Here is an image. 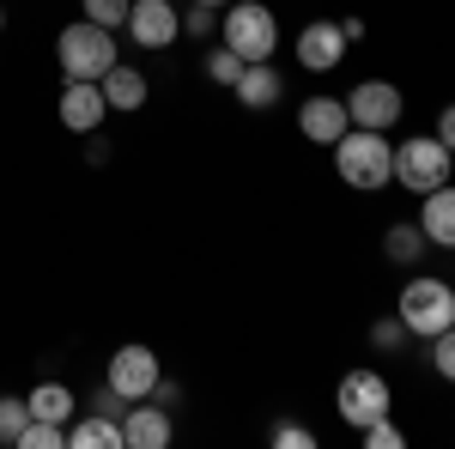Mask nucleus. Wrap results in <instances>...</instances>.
Here are the masks:
<instances>
[{"label":"nucleus","mask_w":455,"mask_h":449,"mask_svg":"<svg viewBox=\"0 0 455 449\" xmlns=\"http://www.w3.org/2000/svg\"><path fill=\"white\" fill-rule=\"evenodd\" d=\"M334 171H340V182L347 188H388V176H395V146H388V134H377V128H347V134L334 140Z\"/></svg>","instance_id":"f257e3e1"},{"label":"nucleus","mask_w":455,"mask_h":449,"mask_svg":"<svg viewBox=\"0 0 455 449\" xmlns=\"http://www.w3.org/2000/svg\"><path fill=\"white\" fill-rule=\"evenodd\" d=\"M219 43L243 61H274L280 49V19L261 0H231V12H219Z\"/></svg>","instance_id":"f03ea898"},{"label":"nucleus","mask_w":455,"mask_h":449,"mask_svg":"<svg viewBox=\"0 0 455 449\" xmlns=\"http://www.w3.org/2000/svg\"><path fill=\"white\" fill-rule=\"evenodd\" d=\"M55 61H61L68 79H104L122 61V49H116V31L92 25V19H73L68 31H61V43H55Z\"/></svg>","instance_id":"7ed1b4c3"},{"label":"nucleus","mask_w":455,"mask_h":449,"mask_svg":"<svg viewBox=\"0 0 455 449\" xmlns=\"http://www.w3.org/2000/svg\"><path fill=\"white\" fill-rule=\"evenodd\" d=\"M395 316L407 322V334H419V341H431V334H443V328H455V285H443V279H407L401 285V304H395Z\"/></svg>","instance_id":"20e7f679"},{"label":"nucleus","mask_w":455,"mask_h":449,"mask_svg":"<svg viewBox=\"0 0 455 449\" xmlns=\"http://www.w3.org/2000/svg\"><path fill=\"white\" fill-rule=\"evenodd\" d=\"M450 146L437 134H413L395 146V182L401 188H413V195H431V188H443L450 182Z\"/></svg>","instance_id":"39448f33"},{"label":"nucleus","mask_w":455,"mask_h":449,"mask_svg":"<svg viewBox=\"0 0 455 449\" xmlns=\"http://www.w3.org/2000/svg\"><path fill=\"white\" fill-rule=\"evenodd\" d=\"M334 407H340V419H347L352 431H364L371 419L388 413V377L383 371H347L340 389H334Z\"/></svg>","instance_id":"423d86ee"},{"label":"nucleus","mask_w":455,"mask_h":449,"mask_svg":"<svg viewBox=\"0 0 455 449\" xmlns=\"http://www.w3.org/2000/svg\"><path fill=\"white\" fill-rule=\"evenodd\" d=\"M401 109H407V98H401L388 79H358V85L347 92L352 128H377V134H388V128L401 122Z\"/></svg>","instance_id":"0eeeda50"},{"label":"nucleus","mask_w":455,"mask_h":449,"mask_svg":"<svg viewBox=\"0 0 455 449\" xmlns=\"http://www.w3.org/2000/svg\"><path fill=\"white\" fill-rule=\"evenodd\" d=\"M104 382L116 395H128V401H146V395L158 389V352H152V346H116Z\"/></svg>","instance_id":"6e6552de"},{"label":"nucleus","mask_w":455,"mask_h":449,"mask_svg":"<svg viewBox=\"0 0 455 449\" xmlns=\"http://www.w3.org/2000/svg\"><path fill=\"white\" fill-rule=\"evenodd\" d=\"M122 31L134 36L140 49H171L176 36H182V12H176L171 0H134L128 6V25Z\"/></svg>","instance_id":"1a4fd4ad"},{"label":"nucleus","mask_w":455,"mask_h":449,"mask_svg":"<svg viewBox=\"0 0 455 449\" xmlns=\"http://www.w3.org/2000/svg\"><path fill=\"white\" fill-rule=\"evenodd\" d=\"M109 116V98L98 79H68V92H61V122H68L73 134H98Z\"/></svg>","instance_id":"9d476101"},{"label":"nucleus","mask_w":455,"mask_h":449,"mask_svg":"<svg viewBox=\"0 0 455 449\" xmlns=\"http://www.w3.org/2000/svg\"><path fill=\"white\" fill-rule=\"evenodd\" d=\"M340 55H347V36H340L334 19H315V25L298 31V68H304V73H334V68H340Z\"/></svg>","instance_id":"9b49d317"},{"label":"nucleus","mask_w":455,"mask_h":449,"mask_svg":"<svg viewBox=\"0 0 455 449\" xmlns=\"http://www.w3.org/2000/svg\"><path fill=\"white\" fill-rule=\"evenodd\" d=\"M171 437H176L171 407H158V401H134V407L122 413V444L128 449H164Z\"/></svg>","instance_id":"f8f14e48"},{"label":"nucleus","mask_w":455,"mask_h":449,"mask_svg":"<svg viewBox=\"0 0 455 449\" xmlns=\"http://www.w3.org/2000/svg\"><path fill=\"white\" fill-rule=\"evenodd\" d=\"M298 128H304V140H315V146H334V140L352 128V116H347V104H340V98H304Z\"/></svg>","instance_id":"ddd939ff"},{"label":"nucleus","mask_w":455,"mask_h":449,"mask_svg":"<svg viewBox=\"0 0 455 449\" xmlns=\"http://www.w3.org/2000/svg\"><path fill=\"white\" fill-rule=\"evenodd\" d=\"M237 104L243 109H274L285 98V79H280V68H267V61H249L243 73H237Z\"/></svg>","instance_id":"4468645a"},{"label":"nucleus","mask_w":455,"mask_h":449,"mask_svg":"<svg viewBox=\"0 0 455 449\" xmlns=\"http://www.w3.org/2000/svg\"><path fill=\"white\" fill-rule=\"evenodd\" d=\"M419 231H425V243H437V249H455V188H450V182L425 195Z\"/></svg>","instance_id":"2eb2a0df"},{"label":"nucleus","mask_w":455,"mask_h":449,"mask_svg":"<svg viewBox=\"0 0 455 449\" xmlns=\"http://www.w3.org/2000/svg\"><path fill=\"white\" fill-rule=\"evenodd\" d=\"M68 449H128L122 444V419H104V413L68 419Z\"/></svg>","instance_id":"dca6fc26"},{"label":"nucleus","mask_w":455,"mask_h":449,"mask_svg":"<svg viewBox=\"0 0 455 449\" xmlns=\"http://www.w3.org/2000/svg\"><path fill=\"white\" fill-rule=\"evenodd\" d=\"M98 85H104L109 109H140V104H146V73H140V68H122V61H116V68H109Z\"/></svg>","instance_id":"f3484780"},{"label":"nucleus","mask_w":455,"mask_h":449,"mask_svg":"<svg viewBox=\"0 0 455 449\" xmlns=\"http://www.w3.org/2000/svg\"><path fill=\"white\" fill-rule=\"evenodd\" d=\"M25 407H31V419H55V425H68V419L79 413L68 382H36L31 395H25Z\"/></svg>","instance_id":"a211bd4d"},{"label":"nucleus","mask_w":455,"mask_h":449,"mask_svg":"<svg viewBox=\"0 0 455 449\" xmlns=\"http://www.w3.org/2000/svg\"><path fill=\"white\" fill-rule=\"evenodd\" d=\"M383 255L395 261V268H413V261H425V231H419V219H413V225H388V231H383Z\"/></svg>","instance_id":"6ab92c4d"},{"label":"nucleus","mask_w":455,"mask_h":449,"mask_svg":"<svg viewBox=\"0 0 455 449\" xmlns=\"http://www.w3.org/2000/svg\"><path fill=\"white\" fill-rule=\"evenodd\" d=\"M19 449H68V425H55V419H25Z\"/></svg>","instance_id":"aec40b11"},{"label":"nucleus","mask_w":455,"mask_h":449,"mask_svg":"<svg viewBox=\"0 0 455 449\" xmlns=\"http://www.w3.org/2000/svg\"><path fill=\"white\" fill-rule=\"evenodd\" d=\"M79 6H85V19H92V25H104V31H122L134 0H79Z\"/></svg>","instance_id":"412c9836"},{"label":"nucleus","mask_w":455,"mask_h":449,"mask_svg":"<svg viewBox=\"0 0 455 449\" xmlns=\"http://www.w3.org/2000/svg\"><path fill=\"white\" fill-rule=\"evenodd\" d=\"M25 419H31V407H25L19 395H0V444L19 449V431H25Z\"/></svg>","instance_id":"4be33fe9"},{"label":"nucleus","mask_w":455,"mask_h":449,"mask_svg":"<svg viewBox=\"0 0 455 449\" xmlns=\"http://www.w3.org/2000/svg\"><path fill=\"white\" fill-rule=\"evenodd\" d=\"M431 371H437V377L443 382H455V328H443V334H431Z\"/></svg>","instance_id":"5701e85b"},{"label":"nucleus","mask_w":455,"mask_h":449,"mask_svg":"<svg viewBox=\"0 0 455 449\" xmlns=\"http://www.w3.org/2000/svg\"><path fill=\"white\" fill-rule=\"evenodd\" d=\"M243 68H249V61H243V55H231L225 43H219V49L207 55V73L219 79V85H237V73H243Z\"/></svg>","instance_id":"b1692460"},{"label":"nucleus","mask_w":455,"mask_h":449,"mask_svg":"<svg viewBox=\"0 0 455 449\" xmlns=\"http://www.w3.org/2000/svg\"><path fill=\"white\" fill-rule=\"evenodd\" d=\"M182 31H188L195 43H201V36H212V31H219V12H212V6H201V0H188V12H182Z\"/></svg>","instance_id":"393cba45"},{"label":"nucleus","mask_w":455,"mask_h":449,"mask_svg":"<svg viewBox=\"0 0 455 449\" xmlns=\"http://www.w3.org/2000/svg\"><path fill=\"white\" fill-rule=\"evenodd\" d=\"M358 437H364V444H371V449H401V444H407V437H401V431L388 425V413H383V419H371V425H364Z\"/></svg>","instance_id":"a878e982"},{"label":"nucleus","mask_w":455,"mask_h":449,"mask_svg":"<svg viewBox=\"0 0 455 449\" xmlns=\"http://www.w3.org/2000/svg\"><path fill=\"white\" fill-rule=\"evenodd\" d=\"M274 449H315V431L285 419V425H274Z\"/></svg>","instance_id":"bb28decb"},{"label":"nucleus","mask_w":455,"mask_h":449,"mask_svg":"<svg viewBox=\"0 0 455 449\" xmlns=\"http://www.w3.org/2000/svg\"><path fill=\"white\" fill-rule=\"evenodd\" d=\"M401 341H407V322H401V316H388V322L371 328V346H377V352H395Z\"/></svg>","instance_id":"cd10ccee"},{"label":"nucleus","mask_w":455,"mask_h":449,"mask_svg":"<svg viewBox=\"0 0 455 449\" xmlns=\"http://www.w3.org/2000/svg\"><path fill=\"white\" fill-rule=\"evenodd\" d=\"M128 407H134V401H128V395H116L109 382H104V389H98V395H92V413H104V419H122V413H128Z\"/></svg>","instance_id":"c85d7f7f"},{"label":"nucleus","mask_w":455,"mask_h":449,"mask_svg":"<svg viewBox=\"0 0 455 449\" xmlns=\"http://www.w3.org/2000/svg\"><path fill=\"white\" fill-rule=\"evenodd\" d=\"M437 140H443V146H450V152H455V104L443 109V116H437Z\"/></svg>","instance_id":"c756f323"},{"label":"nucleus","mask_w":455,"mask_h":449,"mask_svg":"<svg viewBox=\"0 0 455 449\" xmlns=\"http://www.w3.org/2000/svg\"><path fill=\"white\" fill-rule=\"evenodd\" d=\"M340 36H347V49H352V43H364V19H340Z\"/></svg>","instance_id":"7c9ffc66"},{"label":"nucleus","mask_w":455,"mask_h":449,"mask_svg":"<svg viewBox=\"0 0 455 449\" xmlns=\"http://www.w3.org/2000/svg\"><path fill=\"white\" fill-rule=\"evenodd\" d=\"M201 6H231V0H201Z\"/></svg>","instance_id":"2f4dec72"},{"label":"nucleus","mask_w":455,"mask_h":449,"mask_svg":"<svg viewBox=\"0 0 455 449\" xmlns=\"http://www.w3.org/2000/svg\"><path fill=\"white\" fill-rule=\"evenodd\" d=\"M0 31H6V6H0Z\"/></svg>","instance_id":"473e14b6"}]
</instances>
